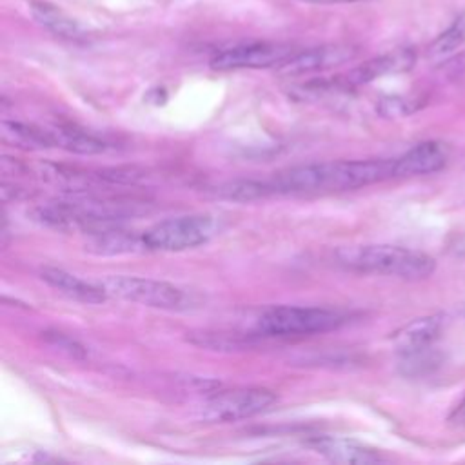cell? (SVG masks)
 Instances as JSON below:
<instances>
[{"label":"cell","mask_w":465,"mask_h":465,"mask_svg":"<svg viewBox=\"0 0 465 465\" xmlns=\"http://www.w3.org/2000/svg\"><path fill=\"white\" fill-rule=\"evenodd\" d=\"M396 176L392 160H338L305 163L274 174L269 182L278 193H322L347 191L378 183Z\"/></svg>","instance_id":"obj_1"},{"label":"cell","mask_w":465,"mask_h":465,"mask_svg":"<svg viewBox=\"0 0 465 465\" xmlns=\"http://www.w3.org/2000/svg\"><path fill=\"white\" fill-rule=\"evenodd\" d=\"M340 265L358 271L396 276L403 280H423L436 269L432 256L398 245H347L334 252Z\"/></svg>","instance_id":"obj_2"},{"label":"cell","mask_w":465,"mask_h":465,"mask_svg":"<svg viewBox=\"0 0 465 465\" xmlns=\"http://www.w3.org/2000/svg\"><path fill=\"white\" fill-rule=\"evenodd\" d=\"M98 285L105 291L107 296L153 309L183 311L194 303L193 296L185 289L163 280L113 274L105 276L102 282H98Z\"/></svg>","instance_id":"obj_3"},{"label":"cell","mask_w":465,"mask_h":465,"mask_svg":"<svg viewBox=\"0 0 465 465\" xmlns=\"http://www.w3.org/2000/svg\"><path fill=\"white\" fill-rule=\"evenodd\" d=\"M345 322L347 316L336 309L278 305L260 314L256 331L263 336H303L338 329Z\"/></svg>","instance_id":"obj_4"},{"label":"cell","mask_w":465,"mask_h":465,"mask_svg":"<svg viewBox=\"0 0 465 465\" xmlns=\"http://www.w3.org/2000/svg\"><path fill=\"white\" fill-rule=\"evenodd\" d=\"M218 223L211 214H182L162 220L143 231L147 251L178 252L194 249L216 234Z\"/></svg>","instance_id":"obj_5"},{"label":"cell","mask_w":465,"mask_h":465,"mask_svg":"<svg viewBox=\"0 0 465 465\" xmlns=\"http://www.w3.org/2000/svg\"><path fill=\"white\" fill-rule=\"evenodd\" d=\"M278 396L263 387L222 391L198 407L196 418L203 423H231L258 416L274 407Z\"/></svg>","instance_id":"obj_6"},{"label":"cell","mask_w":465,"mask_h":465,"mask_svg":"<svg viewBox=\"0 0 465 465\" xmlns=\"http://www.w3.org/2000/svg\"><path fill=\"white\" fill-rule=\"evenodd\" d=\"M294 53L296 49L291 44H280V42L240 44L216 53L211 60V67L216 71L280 67Z\"/></svg>","instance_id":"obj_7"},{"label":"cell","mask_w":465,"mask_h":465,"mask_svg":"<svg viewBox=\"0 0 465 465\" xmlns=\"http://www.w3.org/2000/svg\"><path fill=\"white\" fill-rule=\"evenodd\" d=\"M354 54L356 51L349 45H340V44L320 45L305 51H296L291 58H287L276 69L280 74L296 76V74H305V73H314V71H323V69L341 65L349 62Z\"/></svg>","instance_id":"obj_8"},{"label":"cell","mask_w":465,"mask_h":465,"mask_svg":"<svg viewBox=\"0 0 465 465\" xmlns=\"http://www.w3.org/2000/svg\"><path fill=\"white\" fill-rule=\"evenodd\" d=\"M307 445L334 463H378L385 458L376 450L360 441L338 436H316Z\"/></svg>","instance_id":"obj_9"},{"label":"cell","mask_w":465,"mask_h":465,"mask_svg":"<svg viewBox=\"0 0 465 465\" xmlns=\"http://www.w3.org/2000/svg\"><path fill=\"white\" fill-rule=\"evenodd\" d=\"M40 278L56 292L64 294L69 300L74 302H82V303H89V305H96L102 303L107 294L105 291L98 285V283H91L87 280L78 278L76 274L60 269V267H42L40 269Z\"/></svg>","instance_id":"obj_10"},{"label":"cell","mask_w":465,"mask_h":465,"mask_svg":"<svg viewBox=\"0 0 465 465\" xmlns=\"http://www.w3.org/2000/svg\"><path fill=\"white\" fill-rule=\"evenodd\" d=\"M85 247L89 252L98 256H120L147 251L143 232L125 231L120 225L91 232V238L85 243Z\"/></svg>","instance_id":"obj_11"},{"label":"cell","mask_w":465,"mask_h":465,"mask_svg":"<svg viewBox=\"0 0 465 465\" xmlns=\"http://www.w3.org/2000/svg\"><path fill=\"white\" fill-rule=\"evenodd\" d=\"M416 56L411 49H396L391 51L387 54H380L376 58H371L367 62H363L361 65H358L356 69H352L347 74L345 84L347 85H361L367 82H372L380 76L385 74H394V73H401L412 67Z\"/></svg>","instance_id":"obj_12"},{"label":"cell","mask_w":465,"mask_h":465,"mask_svg":"<svg viewBox=\"0 0 465 465\" xmlns=\"http://www.w3.org/2000/svg\"><path fill=\"white\" fill-rule=\"evenodd\" d=\"M396 162V176L429 174L440 171L447 163V149L440 142H421L409 149Z\"/></svg>","instance_id":"obj_13"},{"label":"cell","mask_w":465,"mask_h":465,"mask_svg":"<svg viewBox=\"0 0 465 465\" xmlns=\"http://www.w3.org/2000/svg\"><path fill=\"white\" fill-rule=\"evenodd\" d=\"M440 329H441V316L440 314L416 318V320L409 322L407 325H403L392 336V341H394L396 349L401 354L423 351V349H429L430 343L438 338Z\"/></svg>","instance_id":"obj_14"},{"label":"cell","mask_w":465,"mask_h":465,"mask_svg":"<svg viewBox=\"0 0 465 465\" xmlns=\"http://www.w3.org/2000/svg\"><path fill=\"white\" fill-rule=\"evenodd\" d=\"M2 136L4 140L27 149H51L56 147L53 131L36 127L33 124L4 120L2 122Z\"/></svg>","instance_id":"obj_15"},{"label":"cell","mask_w":465,"mask_h":465,"mask_svg":"<svg viewBox=\"0 0 465 465\" xmlns=\"http://www.w3.org/2000/svg\"><path fill=\"white\" fill-rule=\"evenodd\" d=\"M31 11L33 16L38 24H42L44 27H47L51 33L62 36V38H82V29L80 25L71 20L69 16H65L58 7L49 5L45 2H33L31 4Z\"/></svg>","instance_id":"obj_16"},{"label":"cell","mask_w":465,"mask_h":465,"mask_svg":"<svg viewBox=\"0 0 465 465\" xmlns=\"http://www.w3.org/2000/svg\"><path fill=\"white\" fill-rule=\"evenodd\" d=\"M53 136H54L56 147H62L78 154H98L107 149L104 140L76 127L58 125L53 129Z\"/></svg>","instance_id":"obj_17"},{"label":"cell","mask_w":465,"mask_h":465,"mask_svg":"<svg viewBox=\"0 0 465 465\" xmlns=\"http://www.w3.org/2000/svg\"><path fill=\"white\" fill-rule=\"evenodd\" d=\"M216 194L234 202H252L274 194L269 180H232L216 187Z\"/></svg>","instance_id":"obj_18"},{"label":"cell","mask_w":465,"mask_h":465,"mask_svg":"<svg viewBox=\"0 0 465 465\" xmlns=\"http://www.w3.org/2000/svg\"><path fill=\"white\" fill-rule=\"evenodd\" d=\"M463 40H465V25H463L460 20H456L454 25H450L443 35H440V36L432 42V45H430V49H429V54L434 56V58L445 56V54H449L450 51L458 49V47L463 44Z\"/></svg>","instance_id":"obj_19"},{"label":"cell","mask_w":465,"mask_h":465,"mask_svg":"<svg viewBox=\"0 0 465 465\" xmlns=\"http://www.w3.org/2000/svg\"><path fill=\"white\" fill-rule=\"evenodd\" d=\"M42 338L45 340L47 345H51L53 349L71 356V358H84L85 356V347L82 343H78L76 340H73L71 336L58 332V331H45L42 332Z\"/></svg>","instance_id":"obj_20"},{"label":"cell","mask_w":465,"mask_h":465,"mask_svg":"<svg viewBox=\"0 0 465 465\" xmlns=\"http://www.w3.org/2000/svg\"><path fill=\"white\" fill-rule=\"evenodd\" d=\"M412 111H416V105L401 96H387L381 98L378 104V113L385 118H398V116H407Z\"/></svg>","instance_id":"obj_21"},{"label":"cell","mask_w":465,"mask_h":465,"mask_svg":"<svg viewBox=\"0 0 465 465\" xmlns=\"http://www.w3.org/2000/svg\"><path fill=\"white\" fill-rule=\"evenodd\" d=\"M449 421H450V425H454V427L465 429V398L454 407V411H452L450 416H449Z\"/></svg>","instance_id":"obj_22"},{"label":"cell","mask_w":465,"mask_h":465,"mask_svg":"<svg viewBox=\"0 0 465 465\" xmlns=\"http://www.w3.org/2000/svg\"><path fill=\"white\" fill-rule=\"evenodd\" d=\"M303 4H354V2H372V0H298Z\"/></svg>","instance_id":"obj_23"},{"label":"cell","mask_w":465,"mask_h":465,"mask_svg":"<svg viewBox=\"0 0 465 465\" xmlns=\"http://www.w3.org/2000/svg\"><path fill=\"white\" fill-rule=\"evenodd\" d=\"M460 22H461V24H463V25H465V15H463V16H461V18H460Z\"/></svg>","instance_id":"obj_24"}]
</instances>
